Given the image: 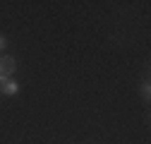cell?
Here are the masks:
<instances>
[{
  "label": "cell",
  "instance_id": "1",
  "mask_svg": "<svg viewBox=\"0 0 151 144\" xmlns=\"http://www.w3.org/2000/svg\"><path fill=\"white\" fill-rule=\"evenodd\" d=\"M14 70H17V65H14L12 55H3V58H0V84H3L5 79H12Z\"/></svg>",
  "mask_w": 151,
  "mask_h": 144
},
{
  "label": "cell",
  "instance_id": "2",
  "mask_svg": "<svg viewBox=\"0 0 151 144\" xmlns=\"http://www.w3.org/2000/svg\"><path fill=\"white\" fill-rule=\"evenodd\" d=\"M17 91H19V84H17L14 79H5L3 84H0V94H7V96H14Z\"/></svg>",
  "mask_w": 151,
  "mask_h": 144
},
{
  "label": "cell",
  "instance_id": "3",
  "mask_svg": "<svg viewBox=\"0 0 151 144\" xmlns=\"http://www.w3.org/2000/svg\"><path fill=\"white\" fill-rule=\"evenodd\" d=\"M142 96L149 101V96H151V86H149V82H144V86H142Z\"/></svg>",
  "mask_w": 151,
  "mask_h": 144
},
{
  "label": "cell",
  "instance_id": "4",
  "mask_svg": "<svg viewBox=\"0 0 151 144\" xmlns=\"http://www.w3.org/2000/svg\"><path fill=\"white\" fill-rule=\"evenodd\" d=\"M5 46H7V39H5L3 34H0V50H5Z\"/></svg>",
  "mask_w": 151,
  "mask_h": 144
}]
</instances>
